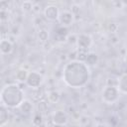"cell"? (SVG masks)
Here are the masks:
<instances>
[{
  "label": "cell",
  "instance_id": "e0dca14e",
  "mask_svg": "<svg viewBox=\"0 0 127 127\" xmlns=\"http://www.w3.org/2000/svg\"><path fill=\"white\" fill-rule=\"evenodd\" d=\"M67 31H68V30H67L66 27H63V26H61V27H59V28L57 29V35L64 38V37L67 35Z\"/></svg>",
  "mask_w": 127,
  "mask_h": 127
},
{
  "label": "cell",
  "instance_id": "d6986e66",
  "mask_svg": "<svg viewBox=\"0 0 127 127\" xmlns=\"http://www.w3.org/2000/svg\"><path fill=\"white\" fill-rule=\"evenodd\" d=\"M33 6L34 4L31 2V1H25L22 3V8L26 11H29V10H33Z\"/></svg>",
  "mask_w": 127,
  "mask_h": 127
},
{
  "label": "cell",
  "instance_id": "3957f363",
  "mask_svg": "<svg viewBox=\"0 0 127 127\" xmlns=\"http://www.w3.org/2000/svg\"><path fill=\"white\" fill-rule=\"evenodd\" d=\"M120 96V91L117 88V86L114 85H107L103 88L102 93H101V97L103 102L107 103V104H114L118 101Z\"/></svg>",
  "mask_w": 127,
  "mask_h": 127
},
{
  "label": "cell",
  "instance_id": "7a4b0ae2",
  "mask_svg": "<svg viewBox=\"0 0 127 127\" xmlns=\"http://www.w3.org/2000/svg\"><path fill=\"white\" fill-rule=\"evenodd\" d=\"M0 97L2 105L7 108H17L25 100L22 88L15 83H10L3 86Z\"/></svg>",
  "mask_w": 127,
  "mask_h": 127
},
{
  "label": "cell",
  "instance_id": "7402d4cb",
  "mask_svg": "<svg viewBox=\"0 0 127 127\" xmlns=\"http://www.w3.org/2000/svg\"><path fill=\"white\" fill-rule=\"evenodd\" d=\"M96 127H106L105 125H103V124H97L96 125Z\"/></svg>",
  "mask_w": 127,
  "mask_h": 127
},
{
  "label": "cell",
  "instance_id": "ac0fdd59",
  "mask_svg": "<svg viewBox=\"0 0 127 127\" xmlns=\"http://www.w3.org/2000/svg\"><path fill=\"white\" fill-rule=\"evenodd\" d=\"M42 123H43V117H42V115H40V114L35 115L34 116V119H33V124L35 126H40Z\"/></svg>",
  "mask_w": 127,
  "mask_h": 127
},
{
  "label": "cell",
  "instance_id": "5b68a950",
  "mask_svg": "<svg viewBox=\"0 0 127 127\" xmlns=\"http://www.w3.org/2000/svg\"><path fill=\"white\" fill-rule=\"evenodd\" d=\"M76 46L80 51H87L92 45V38L88 34H80L76 38Z\"/></svg>",
  "mask_w": 127,
  "mask_h": 127
},
{
  "label": "cell",
  "instance_id": "2e32d148",
  "mask_svg": "<svg viewBox=\"0 0 127 127\" xmlns=\"http://www.w3.org/2000/svg\"><path fill=\"white\" fill-rule=\"evenodd\" d=\"M37 37L39 39L40 42L42 43H46L49 39V32L46 29H40L37 33Z\"/></svg>",
  "mask_w": 127,
  "mask_h": 127
},
{
  "label": "cell",
  "instance_id": "52a82bcc",
  "mask_svg": "<svg viewBox=\"0 0 127 127\" xmlns=\"http://www.w3.org/2000/svg\"><path fill=\"white\" fill-rule=\"evenodd\" d=\"M59 8L56 5H48L44 10V16L49 21H57L60 16Z\"/></svg>",
  "mask_w": 127,
  "mask_h": 127
},
{
  "label": "cell",
  "instance_id": "277c9868",
  "mask_svg": "<svg viewBox=\"0 0 127 127\" xmlns=\"http://www.w3.org/2000/svg\"><path fill=\"white\" fill-rule=\"evenodd\" d=\"M43 82V76L40 72L32 70L29 72L28 78L26 80V84L32 88H38Z\"/></svg>",
  "mask_w": 127,
  "mask_h": 127
},
{
  "label": "cell",
  "instance_id": "8992f818",
  "mask_svg": "<svg viewBox=\"0 0 127 127\" xmlns=\"http://www.w3.org/2000/svg\"><path fill=\"white\" fill-rule=\"evenodd\" d=\"M59 22H60L61 26H63V27H66V28L69 27L74 22L73 13L71 11H67V10L62 11L59 16Z\"/></svg>",
  "mask_w": 127,
  "mask_h": 127
},
{
  "label": "cell",
  "instance_id": "ffe728a7",
  "mask_svg": "<svg viewBox=\"0 0 127 127\" xmlns=\"http://www.w3.org/2000/svg\"><path fill=\"white\" fill-rule=\"evenodd\" d=\"M108 29H109V31L111 33H116L118 31V29H119V26H118L117 23H111V24H109Z\"/></svg>",
  "mask_w": 127,
  "mask_h": 127
},
{
  "label": "cell",
  "instance_id": "7c38bea8",
  "mask_svg": "<svg viewBox=\"0 0 127 127\" xmlns=\"http://www.w3.org/2000/svg\"><path fill=\"white\" fill-rule=\"evenodd\" d=\"M28 75H29V71L25 68H20L16 71L15 73V78L20 81V82H26L27 78H28Z\"/></svg>",
  "mask_w": 127,
  "mask_h": 127
},
{
  "label": "cell",
  "instance_id": "9c48e42d",
  "mask_svg": "<svg viewBox=\"0 0 127 127\" xmlns=\"http://www.w3.org/2000/svg\"><path fill=\"white\" fill-rule=\"evenodd\" d=\"M0 52L2 55H10L13 52V43L8 39H2L0 42Z\"/></svg>",
  "mask_w": 127,
  "mask_h": 127
},
{
  "label": "cell",
  "instance_id": "44dd1931",
  "mask_svg": "<svg viewBox=\"0 0 127 127\" xmlns=\"http://www.w3.org/2000/svg\"><path fill=\"white\" fill-rule=\"evenodd\" d=\"M124 61H125V63L127 64V51H126V54H125V56H124Z\"/></svg>",
  "mask_w": 127,
  "mask_h": 127
},
{
  "label": "cell",
  "instance_id": "ba28073f",
  "mask_svg": "<svg viewBox=\"0 0 127 127\" xmlns=\"http://www.w3.org/2000/svg\"><path fill=\"white\" fill-rule=\"evenodd\" d=\"M52 121L54 123V125H58V126H64L67 122H68V117L67 114L63 111V110H58L56 111L53 116H52Z\"/></svg>",
  "mask_w": 127,
  "mask_h": 127
},
{
  "label": "cell",
  "instance_id": "4fadbf2b",
  "mask_svg": "<svg viewBox=\"0 0 127 127\" xmlns=\"http://www.w3.org/2000/svg\"><path fill=\"white\" fill-rule=\"evenodd\" d=\"M19 108H20V110H21L23 113L29 114V113H31V112L33 111V103H32L30 100L25 99V100L21 103V105L19 106Z\"/></svg>",
  "mask_w": 127,
  "mask_h": 127
},
{
  "label": "cell",
  "instance_id": "5bb4252c",
  "mask_svg": "<svg viewBox=\"0 0 127 127\" xmlns=\"http://www.w3.org/2000/svg\"><path fill=\"white\" fill-rule=\"evenodd\" d=\"M8 124V111L4 105H1L0 108V126L4 127Z\"/></svg>",
  "mask_w": 127,
  "mask_h": 127
},
{
  "label": "cell",
  "instance_id": "30bf717a",
  "mask_svg": "<svg viewBox=\"0 0 127 127\" xmlns=\"http://www.w3.org/2000/svg\"><path fill=\"white\" fill-rule=\"evenodd\" d=\"M117 88L119 89L120 93L127 94V73H123L119 77L118 83H117Z\"/></svg>",
  "mask_w": 127,
  "mask_h": 127
},
{
  "label": "cell",
  "instance_id": "8fae6325",
  "mask_svg": "<svg viewBox=\"0 0 127 127\" xmlns=\"http://www.w3.org/2000/svg\"><path fill=\"white\" fill-rule=\"evenodd\" d=\"M97 62H98V56H97L95 53H92V52H90V53L87 54V56H86V58H85V61H84V63H85L88 66H93V65H95V64H97Z\"/></svg>",
  "mask_w": 127,
  "mask_h": 127
},
{
  "label": "cell",
  "instance_id": "6da1fadb",
  "mask_svg": "<svg viewBox=\"0 0 127 127\" xmlns=\"http://www.w3.org/2000/svg\"><path fill=\"white\" fill-rule=\"evenodd\" d=\"M90 78L89 66L81 61L74 60L65 64L63 70V80L72 88H81Z\"/></svg>",
  "mask_w": 127,
  "mask_h": 127
},
{
  "label": "cell",
  "instance_id": "9a60e30c",
  "mask_svg": "<svg viewBox=\"0 0 127 127\" xmlns=\"http://www.w3.org/2000/svg\"><path fill=\"white\" fill-rule=\"evenodd\" d=\"M47 98L50 103H58L61 99V93L58 90H52L48 93Z\"/></svg>",
  "mask_w": 127,
  "mask_h": 127
}]
</instances>
